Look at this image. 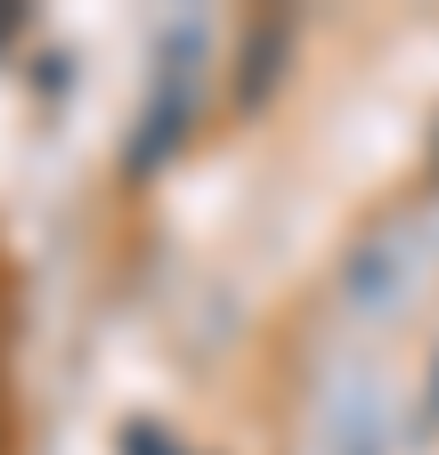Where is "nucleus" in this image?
I'll return each mask as SVG.
<instances>
[]
</instances>
